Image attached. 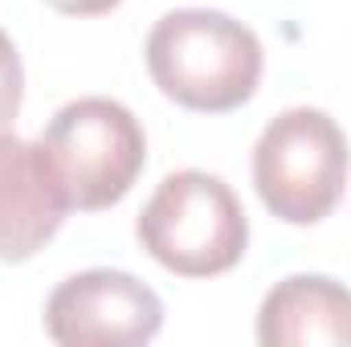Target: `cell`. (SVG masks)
<instances>
[{
  "label": "cell",
  "mask_w": 351,
  "mask_h": 347,
  "mask_svg": "<svg viewBox=\"0 0 351 347\" xmlns=\"http://www.w3.org/2000/svg\"><path fill=\"white\" fill-rule=\"evenodd\" d=\"M147 74L164 98L196 115H229L245 106L265 70L258 33L221 8H172L143 45Z\"/></svg>",
  "instance_id": "6da1fadb"
},
{
  "label": "cell",
  "mask_w": 351,
  "mask_h": 347,
  "mask_svg": "<svg viewBox=\"0 0 351 347\" xmlns=\"http://www.w3.org/2000/svg\"><path fill=\"white\" fill-rule=\"evenodd\" d=\"M41 143L70 192V204L82 213L114 208L147 164L143 123L131 115V106L102 94L66 102L45 123Z\"/></svg>",
  "instance_id": "277c9868"
},
{
  "label": "cell",
  "mask_w": 351,
  "mask_h": 347,
  "mask_svg": "<svg viewBox=\"0 0 351 347\" xmlns=\"http://www.w3.org/2000/svg\"><path fill=\"white\" fill-rule=\"evenodd\" d=\"M164 327L160 294L127 270H82L45 298V335L62 347H143Z\"/></svg>",
  "instance_id": "5b68a950"
},
{
  "label": "cell",
  "mask_w": 351,
  "mask_h": 347,
  "mask_svg": "<svg viewBox=\"0 0 351 347\" xmlns=\"http://www.w3.org/2000/svg\"><path fill=\"white\" fill-rule=\"evenodd\" d=\"M348 172V135L319 106H290L274 115L254 143V188L265 213L286 225L327 221L343 200Z\"/></svg>",
  "instance_id": "3957f363"
},
{
  "label": "cell",
  "mask_w": 351,
  "mask_h": 347,
  "mask_svg": "<svg viewBox=\"0 0 351 347\" xmlns=\"http://www.w3.org/2000/svg\"><path fill=\"white\" fill-rule=\"evenodd\" d=\"M70 192L41 139L0 135V261L37 258L66 225Z\"/></svg>",
  "instance_id": "8992f818"
},
{
  "label": "cell",
  "mask_w": 351,
  "mask_h": 347,
  "mask_svg": "<svg viewBox=\"0 0 351 347\" xmlns=\"http://www.w3.org/2000/svg\"><path fill=\"white\" fill-rule=\"evenodd\" d=\"M45 4L62 16H102V12L119 8L123 0H45Z\"/></svg>",
  "instance_id": "9c48e42d"
},
{
  "label": "cell",
  "mask_w": 351,
  "mask_h": 347,
  "mask_svg": "<svg viewBox=\"0 0 351 347\" xmlns=\"http://www.w3.org/2000/svg\"><path fill=\"white\" fill-rule=\"evenodd\" d=\"M135 237L176 278H217L245 258L250 217L221 176L180 168L147 196Z\"/></svg>",
  "instance_id": "7a4b0ae2"
},
{
  "label": "cell",
  "mask_w": 351,
  "mask_h": 347,
  "mask_svg": "<svg viewBox=\"0 0 351 347\" xmlns=\"http://www.w3.org/2000/svg\"><path fill=\"white\" fill-rule=\"evenodd\" d=\"M21 102H25V66H21L12 37L0 29V135L21 115Z\"/></svg>",
  "instance_id": "ba28073f"
},
{
  "label": "cell",
  "mask_w": 351,
  "mask_h": 347,
  "mask_svg": "<svg viewBox=\"0 0 351 347\" xmlns=\"http://www.w3.org/2000/svg\"><path fill=\"white\" fill-rule=\"evenodd\" d=\"M262 347H351V290L327 274H290L258 307Z\"/></svg>",
  "instance_id": "52a82bcc"
}]
</instances>
